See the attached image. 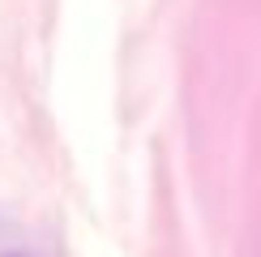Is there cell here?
<instances>
[{
    "label": "cell",
    "mask_w": 261,
    "mask_h": 257,
    "mask_svg": "<svg viewBox=\"0 0 261 257\" xmlns=\"http://www.w3.org/2000/svg\"><path fill=\"white\" fill-rule=\"evenodd\" d=\"M0 257H26V253H0Z\"/></svg>",
    "instance_id": "cell-1"
}]
</instances>
